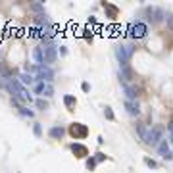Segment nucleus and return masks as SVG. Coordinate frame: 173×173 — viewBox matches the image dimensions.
Instances as JSON below:
<instances>
[{
  "mask_svg": "<svg viewBox=\"0 0 173 173\" xmlns=\"http://www.w3.org/2000/svg\"><path fill=\"white\" fill-rule=\"evenodd\" d=\"M60 54L66 56V54H67V48H66V46H60Z\"/></svg>",
  "mask_w": 173,
  "mask_h": 173,
  "instance_id": "obj_32",
  "label": "nucleus"
},
{
  "mask_svg": "<svg viewBox=\"0 0 173 173\" xmlns=\"http://www.w3.org/2000/svg\"><path fill=\"white\" fill-rule=\"evenodd\" d=\"M129 33H131L133 39H144L146 33H148V27H146V23H142V21H136V23H133L129 27Z\"/></svg>",
  "mask_w": 173,
  "mask_h": 173,
  "instance_id": "obj_5",
  "label": "nucleus"
},
{
  "mask_svg": "<svg viewBox=\"0 0 173 173\" xmlns=\"http://www.w3.org/2000/svg\"><path fill=\"white\" fill-rule=\"evenodd\" d=\"M42 96H46V98H52L54 96V87H52V83H46V89H44V94Z\"/></svg>",
  "mask_w": 173,
  "mask_h": 173,
  "instance_id": "obj_20",
  "label": "nucleus"
},
{
  "mask_svg": "<svg viewBox=\"0 0 173 173\" xmlns=\"http://www.w3.org/2000/svg\"><path fill=\"white\" fill-rule=\"evenodd\" d=\"M69 133H71V136L77 140V139H85L87 135H89V127L87 125H83V123H73L69 127Z\"/></svg>",
  "mask_w": 173,
  "mask_h": 173,
  "instance_id": "obj_8",
  "label": "nucleus"
},
{
  "mask_svg": "<svg viewBox=\"0 0 173 173\" xmlns=\"http://www.w3.org/2000/svg\"><path fill=\"white\" fill-rule=\"evenodd\" d=\"M121 89L125 92V100H136V89H133L131 85H121Z\"/></svg>",
  "mask_w": 173,
  "mask_h": 173,
  "instance_id": "obj_14",
  "label": "nucleus"
},
{
  "mask_svg": "<svg viewBox=\"0 0 173 173\" xmlns=\"http://www.w3.org/2000/svg\"><path fill=\"white\" fill-rule=\"evenodd\" d=\"M31 10H33V12H40V13H44V6H42L40 2H33V4H31Z\"/></svg>",
  "mask_w": 173,
  "mask_h": 173,
  "instance_id": "obj_22",
  "label": "nucleus"
},
{
  "mask_svg": "<svg viewBox=\"0 0 173 173\" xmlns=\"http://www.w3.org/2000/svg\"><path fill=\"white\" fill-rule=\"evenodd\" d=\"M19 113L25 115V117H33V115H35V112L29 110V108H25V106H19Z\"/></svg>",
  "mask_w": 173,
  "mask_h": 173,
  "instance_id": "obj_21",
  "label": "nucleus"
},
{
  "mask_svg": "<svg viewBox=\"0 0 173 173\" xmlns=\"http://www.w3.org/2000/svg\"><path fill=\"white\" fill-rule=\"evenodd\" d=\"M19 83L23 85V87H35V83H37V79H35V75H31V73H21L19 75Z\"/></svg>",
  "mask_w": 173,
  "mask_h": 173,
  "instance_id": "obj_13",
  "label": "nucleus"
},
{
  "mask_svg": "<svg viewBox=\"0 0 173 173\" xmlns=\"http://www.w3.org/2000/svg\"><path fill=\"white\" fill-rule=\"evenodd\" d=\"M144 163H146V165H148L150 169H158V162H156V160H150L148 156L144 158Z\"/></svg>",
  "mask_w": 173,
  "mask_h": 173,
  "instance_id": "obj_24",
  "label": "nucleus"
},
{
  "mask_svg": "<svg viewBox=\"0 0 173 173\" xmlns=\"http://www.w3.org/2000/svg\"><path fill=\"white\" fill-rule=\"evenodd\" d=\"M94 160H96V162H104V160H106V154H102V152L94 154Z\"/></svg>",
  "mask_w": 173,
  "mask_h": 173,
  "instance_id": "obj_29",
  "label": "nucleus"
},
{
  "mask_svg": "<svg viewBox=\"0 0 173 173\" xmlns=\"http://www.w3.org/2000/svg\"><path fill=\"white\" fill-rule=\"evenodd\" d=\"M104 10L110 13V17H115V16H117V8H115V6H112V4H108V2H104Z\"/></svg>",
  "mask_w": 173,
  "mask_h": 173,
  "instance_id": "obj_17",
  "label": "nucleus"
},
{
  "mask_svg": "<svg viewBox=\"0 0 173 173\" xmlns=\"http://www.w3.org/2000/svg\"><path fill=\"white\" fill-rule=\"evenodd\" d=\"M69 148H71V152H73L77 158H85V156H89V150H87V146H83V144H79V142H73Z\"/></svg>",
  "mask_w": 173,
  "mask_h": 173,
  "instance_id": "obj_12",
  "label": "nucleus"
},
{
  "mask_svg": "<svg viewBox=\"0 0 173 173\" xmlns=\"http://www.w3.org/2000/svg\"><path fill=\"white\" fill-rule=\"evenodd\" d=\"M156 148H158V154H160L163 160H167V162L173 160V150H171V146H169V140H165V139H163Z\"/></svg>",
  "mask_w": 173,
  "mask_h": 173,
  "instance_id": "obj_7",
  "label": "nucleus"
},
{
  "mask_svg": "<svg viewBox=\"0 0 173 173\" xmlns=\"http://www.w3.org/2000/svg\"><path fill=\"white\" fill-rule=\"evenodd\" d=\"M8 90L12 92V98H16L17 102H29L31 104L33 102V96H31V92H29L23 85H21L17 79H8Z\"/></svg>",
  "mask_w": 173,
  "mask_h": 173,
  "instance_id": "obj_1",
  "label": "nucleus"
},
{
  "mask_svg": "<svg viewBox=\"0 0 173 173\" xmlns=\"http://www.w3.org/2000/svg\"><path fill=\"white\" fill-rule=\"evenodd\" d=\"M42 52H44V66H50V63L56 62V58H58V46L46 44V46H42Z\"/></svg>",
  "mask_w": 173,
  "mask_h": 173,
  "instance_id": "obj_6",
  "label": "nucleus"
},
{
  "mask_svg": "<svg viewBox=\"0 0 173 173\" xmlns=\"http://www.w3.org/2000/svg\"><path fill=\"white\" fill-rule=\"evenodd\" d=\"M33 58L37 60V66H44V52H42V46H37L33 50Z\"/></svg>",
  "mask_w": 173,
  "mask_h": 173,
  "instance_id": "obj_15",
  "label": "nucleus"
},
{
  "mask_svg": "<svg viewBox=\"0 0 173 173\" xmlns=\"http://www.w3.org/2000/svg\"><path fill=\"white\" fill-rule=\"evenodd\" d=\"M135 52V46L133 44H117L115 46V58L119 62V67H125L129 66V60Z\"/></svg>",
  "mask_w": 173,
  "mask_h": 173,
  "instance_id": "obj_2",
  "label": "nucleus"
},
{
  "mask_svg": "<svg viewBox=\"0 0 173 173\" xmlns=\"http://www.w3.org/2000/svg\"><path fill=\"white\" fill-rule=\"evenodd\" d=\"M63 104H66L67 108H71V106H75V104H77V100H75V96L66 94V96H63Z\"/></svg>",
  "mask_w": 173,
  "mask_h": 173,
  "instance_id": "obj_18",
  "label": "nucleus"
},
{
  "mask_svg": "<svg viewBox=\"0 0 173 173\" xmlns=\"http://www.w3.org/2000/svg\"><path fill=\"white\" fill-rule=\"evenodd\" d=\"M167 135H169V142L173 144V121L167 125Z\"/></svg>",
  "mask_w": 173,
  "mask_h": 173,
  "instance_id": "obj_28",
  "label": "nucleus"
},
{
  "mask_svg": "<svg viewBox=\"0 0 173 173\" xmlns=\"http://www.w3.org/2000/svg\"><path fill=\"white\" fill-rule=\"evenodd\" d=\"M162 136H163V127H162V125H154V127L146 133V139H144V142L150 144V146H158V144L163 140Z\"/></svg>",
  "mask_w": 173,
  "mask_h": 173,
  "instance_id": "obj_3",
  "label": "nucleus"
},
{
  "mask_svg": "<svg viewBox=\"0 0 173 173\" xmlns=\"http://www.w3.org/2000/svg\"><path fill=\"white\" fill-rule=\"evenodd\" d=\"M165 19H167V23H169V27L173 29V16H171V13H165Z\"/></svg>",
  "mask_w": 173,
  "mask_h": 173,
  "instance_id": "obj_31",
  "label": "nucleus"
},
{
  "mask_svg": "<svg viewBox=\"0 0 173 173\" xmlns=\"http://www.w3.org/2000/svg\"><path fill=\"white\" fill-rule=\"evenodd\" d=\"M63 135H66V129L60 127V125H54V127L48 129V136H50V139H54V140H60Z\"/></svg>",
  "mask_w": 173,
  "mask_h": 173,
  "instance_id": "obj_11",
  "label": "nucleus"
},
{
  "mask_svg": "<svg viewBox=\"0 0 173 173\" xmlns=\"http://www.w3.org/2000/svg\"><path fill=\"white\" fill-rule=\"evenodd\" d=\"M35 106H37L39 110H48V102L44 98H37V100H35Z\"/></svg>",
  "mask_w": 173,
  "mask_h": 173,
  "instance_id": "obj_19",
  "label": "nucleus"
},
{
  "mask_svg": "<svg viewBox=\"0 0 173 173\" xmlns=\"http://www.w3.org/2000/svg\"><path fill=\"white\" fill-rule=\"evenodd\" d=\"M136 131H139V135H140V139H142V140L146 139V129H144L142 125H136Z\"/></svg>",
  "mask_w": 173,
  "mask_h": 173,
  "instance_id": "obj_26",
  "label": "nucleus"
},
{
  "mask_svg": "<svg viewBox=\"0 0 173 173\" xmlns=\"http://www.w3.org/2000/svg\"><path fill=\"white\" fill-rule=\"evenodd\" d=\"M148 16H152V17H150V21L156 25V23H160V21L165 17V12L162 8H148Z\"/></svg>",
  "mask_w": 173,
  "mask_h": 173,
  "instance_id": "obj_9",
  "label": "nucleus"
},
{
  "mask_svg": "<svg viewBox=\"0 0 173 173\" xmlns=\"http://www.w3.org/2000/svg\"><path fill=\"white\" fill-rule=\"evenodd\" d=\"M44 89H46V83L37 81V83H35V87H33V94H39V96H42V94H44Z\"/></svg>",
  "mask_w": 173,
  "mask_h": 173,
  "instance_id": "obj_16",
  "label": "nucleus"
},
{
  "mask_svg": "<svg viewBox=\"0 0 173 173\" xmlns=\"http://www.w3.org/2000/svg\"><path fill=\"white\" fill-rule=\"evenodd\" d=\"M35 79H37V81H42V83H52L54 81V69L50 66H37Z\"/></svg>",
  "mask_w": 173,
  "mask_h": 173,
  "instance_id": "obj_4",
  "label": "nucleus"
},
{
  "mask_svg": "<svg viewBox=\"0 0 173 173\" xmlns=\"http://www.w3.org/2000/svg\"><path fill=\"white\" fill-rule=\"evenodd\" d=\"M81 89H83V92H90V85H89V83L85 81V83L81 85Z\"/></svg>",
  "mask_w": 173,
  "mask_h": 173,
  "instance_id": "obj_30",
  "label": "nucleus"
},
{
  "mask_svg": "<svg viewBox=\"0 0 173 173\" xmlns=\"http://www.w3.org/2000/svg\"><path fill=\"white\" fill-rule=\"evenodd\" d=\"M96 163H98V162L94 160V158H89V160H87V163H85V165H87V169H90V171H92V169L96 167Z\"/></svg>",
  "mask_w": 173,
  "mask_h": 173,
  "instance_id": "obj_25",
  "label": "nucleus"
},
{
  "mask_svg": "<svg viewBox=\"0 0 173 173\" xmlns=\"http://www.w3.org/2000/svg\"><path fill=\"white\" fill-rule=\"evenodd\" d=\"M123 106H125L129 115H139L140 113V108H139V102H136V100H125Z\"/></svg>",
  "mask_w": 173,
  "mask_h": 173,
  "instance_id": "obj_10",
  "label": "nucleus"
},
{
  "mask_svg": "<svg viewBox=\"0 0 173 173\" xmlns=\"http://www.w3.org/2000/svg\"><path fill=\"white\" fill-rule=\"evenodd\" d=\"M33 133H35V136H40V135H42V127H40L39 123H35V127H33Z\"/></svg>",
  "mask_w": 173,
  "mask_h": 173,
  "instance_id": "obj_27",
  "label": "nucleus"
},
{
  "mask_svg": "<svg viewBox=\"0 0 173 173\" xmlns=\"http://www.w3.org/2000/svg\"><path fill=\"white\" fill-rule=\"evenodd\" d=\"M104 115H106V119H110V121L115 119V115H113V112H112V108H110V106H106V108H104Z\"/></svg>",
  "mask_w": 173,
  "mask_h": 173,
  "instance_id": "obj_23",
  "label": "nucleus"
}]
</instances>
